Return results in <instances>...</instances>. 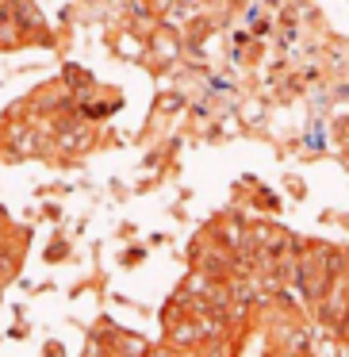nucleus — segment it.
I'll return each instance as SVG.
<instances>
[{
    "label": "nucleus",
    "mask_w": 349,
    "mask_h": 357,
    "mask_svg": "<svg viewBox=\"0 0 349 357\" xmlns=\"http://www.w3.org/2000/svg\"><path fill=\"white\" fill-rule=\"evenodd\" d=\"M341 354H346V357H349V342H341Z\"/></svg>",
    "instance_id": "f03ea898"
},
{
    "label": "nucleus",
    "mask_w": 349,
    "mask_h": 357,
    "mask_svg": "<svg viewBox=\"0 0 349 357\" xmlns=\"http://www.w3.org/2000/svg\"><path fill=\"white\" fill-rule=\"evenodd\" d=\"M165 346L177 349V354H188V349H200V326H196L192 315H177L165 323Z\"/></svg>",
    "instance_id": "f257e3e1"
}]
</instances>
